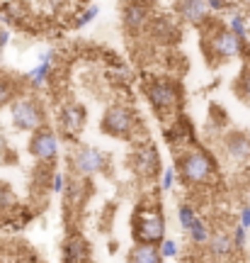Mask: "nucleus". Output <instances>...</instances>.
I'll use <instances>...</instances> for the list:
<instances>
[{"instance_id":"30","label":"nucleus","mask_w":250,"mask_h":263,"mask_svg":"<svg viewBox=\"0 0 250 263\" xmlns=\"http://www.w3.org/2000/svg\"><path fill=\"white\" fill-rule=\"evenodd\" d=\"M66 180H68V178H66L61 171H54V173H51V190L61 195V193H64V188H66Z\"/></svg>"},{"instance_id":"4","label":"nucleus","mask_w":250,"mask_h":263,"mask_svg":"<svg viewBox=\"0 0 250 263\" xmlns=\"http://www.w3.org/2000/svg\"><path fill=\"white\" fill-rule=\"evenodd\" d=\"M10 120L19 132H34L47 127V107L37 95H15L10 103Z\"/></svg>"},{"instance_id":"31","label":"nucleus","mask_w":250,"mask_h":263,"mask_svg":"<svg viewBox=\"0 0 250 263\" xmlns=\"http://www.w3.org/2000/svg\"><path fill=\"white\" fill-rule=\"evenodd\" d=\"M206 5H209V10L212 12H223V10H228V0H206Z\"/></svg>"},{"instance_id":"14","label":"nucleus","mask_w":250,"mask_h":263,"mask_svg":"<svg viewBox=\"0 0 250 263\" xmlns=\"http://www.w3.org/2000/svg\"><path fill=\"white\" fill-rule=\"evenodd\" d=\"M54 61H56V54L51 51V49H47V51L39 54V64L27 71L25 78H27V83L32 85L34 90H41V88L49 83V78H51V73H54Z\"/></svg>"},{"instance_id":"8","label":"nucleus","mask_w":250,"mask_h":263,"mask_svg":"<svg viewBox=\"0 0 250 263\" xmlns=\"http://www.w3.org/2000/svg\"><path fill=\"white\" fill-rule=\"evenodd\" d=\"M61 151V141H58V134L49 127H39V129L32 132V139H29V154L39 161V163H51L56 161Z\"/></svg>"},{"instance_id":"15","label":"nucleus","mask_w":250,"mask_h":263,"mask_svg":"<svg viewBox=\"0 0 250 263\" xmlns=\"http://www.w3.org/2000/svg\"><path fill=\"white\" fill-rule=\"evenodd\" d=\"M146 32H149L151 39H156L160 44H170V42H175L177 34H180L175 20L165 17V15H153V17L149 20V25H146Z\"/></svg>"},{"instance_id":"1","label":"nucleus","mask_w":250,"mask_h":263,"mask_svg":"<svg viewBox=\"0 0 250 263\" xmlns=\"http://www.w3.org/2000/svg\"><path fill=\"white\" fill-rule=\"evenodd\" d=\"M175 171L187 188H206L219 178L216 161L202 146H185V149L177 151Z\"/></svg>"},{"instance_id":"11","label":"nucleus","mask_w":250,"mask_h":263,"mask_svg":"<svg viewBox=\"0 0 250 263\" xmlns=\"http://www.w3.org/2000/svg\"><path fill=\"white\" fill-rule=\"evenodd\" d=\"M85 122H88V112H85L83 105L78 103H68L61 107L58 112V127L68 139H75L80 137V132L85 129Z\"/></svg>"},{"instance_id":"27","label":"nucleus","mask_w":250,"mask_h":263,"mask_svg":"<svg viewBox=\"0 0 250 263\" xmlns=\"http://www.w3.org/2000/svg\"><path fill=\"white\" fill-rule=\"evenodd\" d=\"M231 239H233V249L236 251H245V244H248V229L243 224H236L231 229Z\"/></svg>"},{"instance_id":"24","label":"nucleus","mask_w":250,"mask_h":263,"mask_svg":"<svg viewBox=\"0 0 250 263\" xmlns=\"http://www.w3.org/2000/svg\"><path fill=\"white\" fill-rule=\"evenodd\" d=\"M158 251H160V258H163V261H173V258L180 256V244H177L175 239L163 236V239L158 241Z\"/></svg>"},{"instance_id":"6","label":"nucleus","mask_w":250,"mask_h":263,"mask_svg":"<svg viewBox=\"0 0 250 263\" xmlns=\"http://www.w3.org/2000/svg\"><path fill=\"white\" fill-rule=\"evenodd\" d=\"M245 44L248 42L238 39L228 27H219L209 32V39H204V51H206V59L219 64V61H231V59L243 57Z\"/></svg>"},{"instance_id":"13","label":"nucleus","mask_w":250,"mask_h":263,"mask_svg":"<svg viewBox=\"0 0 250 263\" xmlns=\"http://www.w3.org/2000/svg\"><path fill=\"white\" fill-rule=\"evenodd\" d=\"M175 10L185 22L195 25V27H204L212 17V10L206 5V0H177Z\"/></svg>"},{"instance_id":"28","label":"nucleus","mask_w":250,"mask_h":263,"mask_svg":"<svg viewBox=\"0 0 250 263\" xmlns=\"http://www.w3.org/2000/svg\"><path fill=\"white\" fill-rule=\"evenodd\" d=\"M175 180H177V171L175 168L160 171V193H170L173 185H175Z\"/></svg>"},{"instance_id":"2","label":"nucleus","mask_w":250,"mask_h":263,"mask_svg":"<svg viewBox=\"0 0 250 263\" xmlns=\"http://www.w3.org/2000/svg\"><path fill=\"white\" fill-rule=\"evenodd\" d=\"M143 93L160 120H173L182 110V88L175 78H165V76L151 78L143 85Z\"/></svg>"},{"instance_id":"19","label":"nucleus","mask_w":250,"mask_h":263,"mask_svg":"<svg viewBox=\"0 0 250 263\" xmlns=\"http://www.w3.org/2000/svg\"><path fill=\"white\" fill-rule=\"evenodd\" d=\"M131 263H160V251H158V244H143V241H134L129 256H127Z\"/></svg>"},{"instance_id":"22","label":"nucleus","mask_w":250,"mask_h":263,"mask_svg":"<svg viewBox=\"0 0 250 263\" xmlns=\"http://www.w3.org/2000/svg\"><path fill=\"white\" fill-rule=\"evenodd\" d=\"M233 93L238 95L243 103L250 105V64L243 66V71L238 73V78L233 81Z\"/></svg>"},{"instance_id":"10","label":"nucleus","mask_w":250,"mask_h":263,"mask_svg":"<svg viewBox=\"0 0 250 263\" xmlns=\"http://www.w3.org/2000/svg\"><path fill=\"white\" fill-rule=\"evenodd\" d=\"M131 166L136 171V176L143 180L153 178L160 173V154H158V146L153 141H141L136 151H134V156H131Z\"/></svg>"},{"instance_id":"33","label":"nucleus","mask_w":250,"mask_h":263,"mask_svg":"<svg viewBox=\"0 0 250 263\" xmlns=\"http://www.w3.org/2000/svg\"><path fill=\"white\" fill-rule=\"evenodd\" d=\"M8 44H10V32L8 29H0V51L8 47Z\"/></svg>"},{"instance_id":"3","label":"nucleus","mask_w":250,"mask_h":263,"mask_svg":"<svg viewBox=\"0 0 250 263\" xmlns=\"http://www.w3.org/2000/svg\"><path fill=\"white\" fill-rule=\"evenodd\" d=\"M165 215L156 200H143L131 212V236L134 241L158 244L165 236Z\"/></svg>"},{"instance_id":"18","label":"nucleus","mask_w":250,"mask_h":263,"mask_svg":"<svg viewBox=\"0 0 250 263\" xmlns=\"http://www.w3.org/2000/svg\"><path fill=\"white\" fill-rule=\"evenodd\" d=\"M64 261L66 263L90 261V244H88V241H85L80 234L68 236V241L64 244Z\"/></svg>"},{"instance_id":"7","label":"nucleus","mask_w":250,"mask_h":263,"mask_svg":"<svg viewBox=\"0 0 250 263\" xmlns=\"http://www.w3.org/2000/svg\"><path fill=\"white\" fill-rule=\"evenodd\" d=\"M68 161H71V168L75 171V176H83V178H93V176L102 173L107 168V163H110V159L100 149H95V146L75 149Z\"/></svg>"},{"instance_id":"5","label":"nucleus","mask_w":250,"mask_h":263,"mask_svg":"<svg viewBox=\"0 0 250 263\" xmlns=\"http://www.w3.org/2000/svg\"><path fill=\"white\" fill-rule=\"evenodd\" d=\"M100 129L114 139H134V134L139 132V117L129 105H110L100 120Z\"/></svg>"},{"instance_id":"21","label":"nucleus","mask_w":250,"mask_h":263,"mask_svg":"<svg viewBox=\"0 0 250 263\" xmlns=\"http://www.w3.org/2000/svg\"><path fill=\"white\" fill-rule=\"evenodd\" d=\"M226 27L231 29L233 34L238 39H243V42H248V34H250V27H248V17H245V12H233L231 17H228V22H226Z\"/></svg>"},{"instance_id":"17","label":"nucleus","mask_w":250,"mask_h":263,"mask_svg":"<svg viewBox=\"0 0 250 263\" xmlns=\"http://www.w3.org/2000/svg\"><path fill=\"white\" fill-rule=\"evenodd\" d=\"M204 246H206L209 256L216 258V261H226V258H231L233 251H236V249H233V239L228 232H216V234H212Z\"/></svg>"},{"instance_id":"34","label":"nucleus","mask_w":250,"mask_h":263,"mask_svg":"<svg viewBox=\"0 0 250 263\" xmlns=\"http://www.w3.org/2000/svg\"><path fill=\"white\" fill-rule=\"evenodd\" d=\"M243 3H248V5H250V0H243Z\"/></svg>"},{"instance_id":"29","label":"nucleus","mask_w":250,"mask_h":263,"mask_svg":"<svg viewBox=\"0 0 250 263\" xmlns=\"http://www.w3.org/2000/svg\"><path fill=\"white\" fill-rule=\"evenodd\" d=\"M15 205H17V200L10 193V188H0V210H10Z\"/></svg>"},{"instance_id":"16","label":"nucleus","mask_w":250,"mask_h":263,"mask_svg":"<svg viewBox=\"0 0 250 263\" xmlns=\"http://www.w3.org/2000/svg\"><path fill=\"white\" fill-rule=\"evenodd\" d=\"M61 195H64L66 207L73 212L78 207H83V202L90 197V180L83 178V176H78L73 180H66V188Z\"/></svg>"},{"instance_id":"32","label":"nucleus","mask_w":250,"mask_h":263,"mask_svg":"<svg viewBox=\"0 0 250 263\" xmlns=\"http://www.w3.org/2000/svg\"><path fill=\"white\" fill-rule=\"evenodd\" d=\"M238 224H243L245 229H250V205H243L238 212Z\"/></svg>"},{"instance_id":"23","label":"nucleus","mask_w":250,"mask_h":263,"mask_svg":"<svg viewBox=\"0 0 250 263\" xmlns=\"http://www.w3.org/2000/svg\"><path fill=\"white\" fill-rule=\"evenodd\" d=\"M17 95V85L12 78H5V76H0V107H5V105L12 103V98Z\"/></svg>"},{"instance_id":"26","label":"nucleus","mask_w":250,"mask_h":263,"mask_svg":"<svg viewBox=\"0 0 250 263\" xmlns=\"http://www.w3.org/2000/svg\"><path fill=\"white\" fill-rule=\"evenodd\" d=\"M97 15H100V5H90V8H85L78 17L73 20V27L75 29H83V27H88L90 22H95L97 20Z\"/></svg>"},{"instance_id":"25","label":"nucleus","mask_w":250,"mask_h":263,"mask_svg":"<svg viewBox=\"0 0 250 263\" xmlns=\"http://www.w3.org/2000/svg\"><path fill=\"white\" fill-rule=\"evenodd\" d=\"M195 219H197V210L190 205V202H182V205L177 207V222H180V229H182V232H187Z\"/></svg>"},{"instance_id":"12","label":"nucleus","mask_w":250,"mask_h":263,"mask_svg":"<svg viewBox=\"0 0 250 263\" xmlns=\"http://www.w3.org/2000/svg\"><path fill=\"white\" fill-rule=\"evenodd\" d=\"M226 159L233 163H250V137L245 132H226L221 139Z\"/></svg>"},{"instance_id":"20","label":"nucleus","mask_w":250,"mask_h":263,"mask_svg":"<svg viewBox=\"0 0 250 263\" xmlns=\"http://www.w3.org/2000/svg\"><path fill=\"white\" fill-rule=\"evenodd\" d=\"M185 234L195 246H204L206 241H209V236H212V229H209V224H206V219H202V217L197 215V219L190 224V229H187Z\"/></svg>"},{"instance_id":"9","label":"nucleus","mask_w":250,"mask_h":263,"mask_svg":"<svg viewBox=\"0 0 250 263\" xmlns=\"http://www.w3.org/2000/svg\"><path fill=\"white\" fill-rule=\"evenodd\" d=\"M151 17H153V3L151 0H124V5H121V22H124L127 32H131V34L143 32Z\"/></svg>"}]
</instances>
